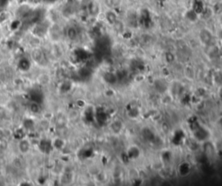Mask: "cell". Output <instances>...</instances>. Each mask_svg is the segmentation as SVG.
Returning a JSON list of instances; mask_svg holds the SVG:
<instances>
[{"label":"cell","mask_w":222,"mask_h":186,"mask_svg":"<svg viewBox=\"0 0 222 186\" xmlns=\"http://www.w3.org/2000/svg\"><path fill=\"white\" fill-rule=\"evenodd\" d=\"M76 31L74 29V28H70L69 29V31H68V36H69V38H75L76 37Z\"/></svg>","instance_id":"cell-1"}]
</instances>
